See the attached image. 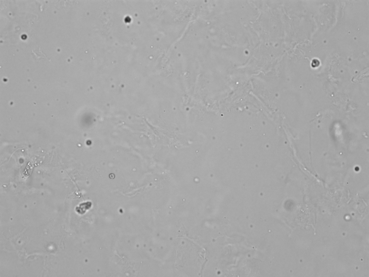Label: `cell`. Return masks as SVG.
Here are the masks:
<instances>
[{"mask_svg": "<svg viewBox=\"0 0 369 277\" xmlns=\"http://www.w3.org/2000/svg\"><path fill=\"white\" fill-rule=\"evenodd\" d=\"M31 54H32L33 57L35 59H40V58H43L47 59L49 60H50L49 58L43 52L42 50H41L40 47L37 48V49L33 50L32 52H31Z\"/></svg>", "mask_w": 369, "mask_h": 277, "instance_id": "cell-1", "label": "cell"}]
</instances>
